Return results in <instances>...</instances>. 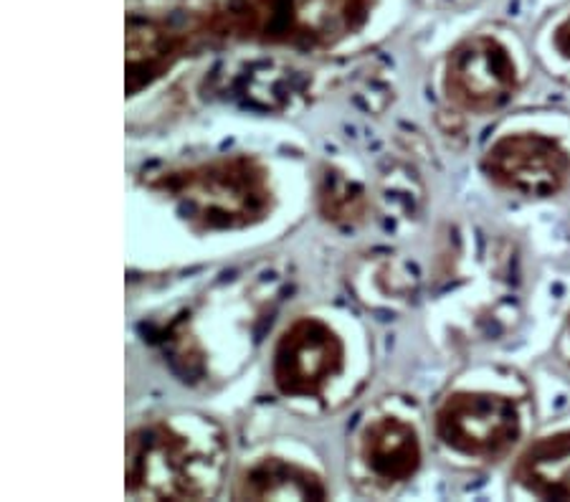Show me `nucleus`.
<instances>
[{
    "label": "nucleus",
    "mask_w": 570,
    "mask_h": 502,
    "mask_svg": "<svg viewBox=\"0 0 570 502\" xmlns=\"http://www.w3.org/2000/svg\"><path fill=\"white\" fill-rule=\"evenodd\" d=\"M196 8L208 46L256 43L317 53L361 33L375 0H208Z\"/></svg>",
    "instance_id": "f257e3e1"
},
{
    "label": "nucleus",
    "mask_w": 570,
    "mask_h": 502,
    "mask_svg": "<svg viewBox=\"0 0 570 502\" xmlns=\"http://www.w3.org/2000/svg\"><path fill=\"white\" fill-rule=\"evenodd\" d=\"M176 200L180 216L204 232H234L264 222L274 208L269 173L252 155H220L150 180Z\"/></svg>",
    "instance_id": "f03ea898"
},
{
    "label": "nucleus",
    "mask_w": 570,
    "mask_h": 502,
    "mask_svg": "<svg viewBox=\"0 0 570 502\" xmlns=\"http://www.w3.org/2000/svg\"><path fill=\"white\" fill-rule=\"evenodd\" d=\"M204 452L170 422L135 429L127 440V492L147 500H200L208 485L200 478Z\"/></svg>",
    "instance_id": "7ed1b4c3"
},
{
    "label": "nucleus",
    "mask_w": 570,
    "mask_h": 502,
    "mask_svg": "<svg viewBox=\"0 0 570 502\" xmlns=\"http://www.w3.org/2000/svg\"><path fill=\"white\" fill-rule=\"evenodd\" d=\"M208 49L196 6L127 16V95H140L186 57Z\"/></svg>",
    "instance_id": "20e7f679"
},
{
    "label": "nucleus",
    "mask_w": 570,
    "mask_h": 502,
    "mask_svg": "<svg viewBox=\"0 0 570 502\" xmlns=\"http://www.w3.org/2000/svg\"><path fill=\"white\" fill-rule=\"evenodd\" d=\"M522 424L514 401L484 391H459L436 411V434L449 450L494 460L520 440Z\"/></svg>",
    "instance_id": "39448f33"
},
{
    "label": "nucleus",
    "mask_w": 570,
    "mask_h": 502,
    "mask_svg": "<svg viewBox=\"0 0 570 502\" xmlns=\"http://www.w3.org/2000/svg\"><path fill=\"white\" fill-rule=\"evenodd\" d=\"M345 345L317 317H299L282 333L274 348L272 378L279 394L294 398L320 396L343 373Z\"/></svg>",
    "instance_id": "423d86ee"
},
{
    "label": "nucleus",
    "mask_w": 570,
    "mask_h": 502,
    "mask_svg": "<svg viewBox=\"0 0 570 502\" xmlns=\"http://www.w3.org/2000/svg\"><path fill=\"white\" fill-rule=\"evenodd\" d=\"M446 97L474 115L494 112L518 91V67L494 36L464 39L446 59Z\"/></svg>",
    "instance_id": "0eeeda50"
},
{
    "label": "nucleus",
    "mask_w": 570,
    "mask_h": 502,
    "mask_svg": "<svg viewBox=\"0 0 570 502\" xmlns=\"http://www.w3.org/2000/svg\"><path fill=\"white\" fill-rule=\"evenodd\" d=\"M482 168L494 186L525 198H550L566 188L570 155L553 137L508 135L484 152Z\"/></svg>",
    "instance_id": "6e6552de"
},
{
    "label": "nucleus",
    "mask_w": 570,
    "mask_h": 502,
    "mask_svg": "<svg viewBox=\"0 0 570 502\" xmlns=\"http://www.w3.org/2000/svg\"><path fill=\"white\" fill-rule=\"evenodd\" d=\"M361 456L379 480L391 485L409 482L421 467L416 429L399 416L373 419L361 434Z\"/></svg>",
    "instance_id": "1a4fd4ad"
},
{
    "label": "nucleus",
    "mask_w": 570,
    "mask_h": 502,
    "mask_svg": "<svg viewBox=\"0 0 570 502\" xmlns=\"http://www.w3.org/2000/svg\"><path fill=\"white\" fill-rule=\"evenodd\" d=\"M238 500H325L327 488L315 472L299 464L266 456L236 482Z\"/></svg>",
    "instance_id": "9d476101"
},
{
    "label": "nucleus",
    "mask_w": 570,
    "mask_h": 502,
    "mask_svg": "<svg viewBox=\"0 0 570 502\" xmlns=\"http://www.w3.org/2000/svg\"><path fill=\"white\" fill-rule=\"evenodd\" d=\"M514 480L535 498L570 500V432L532 444L518 460Z\"/></svg>",
    "instance_id": "9b49d317"
},
{
    "label": "nucleus",
    "mask_w": 570,
    "mask_h": 502,
    "mask_svg": "<svg viewBox=\"0 0 570 502\" xmlns=\"http://www.w3.org/2000/svg\"><path fill=\"white\" fill-rule=\"evenodd\" d=\"M365 190L343 173L327 170L320 180V211L333 224H355L365 216Z\"/></svg>",
    "instance_id": "f8f14e48"
},
{
    "label": "nucleus",
    "mask_w": 570,
    "mask_h": 502,
    "mask_svg": "<svg viewBox=\"0 0 570 502\" xmlns=\"http://www.w3.org/2000/svg\"><path fill=\"white\" fill-rule=\"evenodd\" d=\"M553 43H556V49H558L560 57L570 61V16L556 29Z\"/></svg>",
    "instance_id": "ddd939ff"
}]
</instances>
